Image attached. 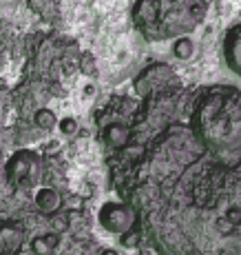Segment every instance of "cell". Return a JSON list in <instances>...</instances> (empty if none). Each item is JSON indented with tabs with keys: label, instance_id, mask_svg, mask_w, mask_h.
<instances>
[{
	"label": "cell",
	"instance_id": "1",
	"mask_svg": "<svg viewBox=\"0 0 241 255\" xmlns=\"http://www.w3.org/2000/svg\"><path fill=\"white\" fill-rule=\"evenodd\" d=\"M144 233L161 255H241V171L195 162L140 189Z\"/></svg>",
	"mask_w": 241,
	"mask_h": 255
},
{
	"label": "cell",
	"instance_id": "2",
	"mask_svg": "<svg viewBox=\"0 0 241 255\" xmlns=\"http://www.w3.org/2000/svg\"><path fill=\"white\" fill-rule=\"evenodd\" d=\"M190 129L193 138L213 153L241 149V89L208 87L195 102Z\"/></svg>",
	"mask_w": 241,
	"mask_h": 255
},
{
	"label": "cell",
	"instance_id": "3",
	"mask_svg": "<svg viewBox=\"0 0 241 255\" xmlns=\"http://www.w3.org/2000/svg\"><path fill=\"white\" fill-rule=\"evenodd\" d=\"M206 18V0H140L135 22L151 40L181 38L199 27Z\"/></svg>",
	"mask_w": 241,
	"mask_h": 255
},
{
	"label": "cell",
	"instance_id": "4",
	"mask_svg": "<svg viewBox=\"0 0 241 255\" xmlns=\"http://www.w3.org/2000/svg\"><path fill=\"white\" fill-rule=\"evenodd\" d=\"M42 158L31 149H20L4 162V178L18 189H31L38 182Z\"/></svg>",
	"mask_w": 241,
	"mask_h": 255
},
{
	"label": "cell",
	"instance_id": "5",
	"mask_svg": "<svg viewBox=\"0 0 241 255\" xmlns=\"http://www.w3.org/2000/svg\"><path fill=\"white\" fill-rule=\"evenodd\" d=\"M97 222L104 231L113 235H124L135 227V211L124 202H106L97 211Z\"/></svg>",
	"mask_w": 241,
	"mask_h": 255
},
{
	"label": "cell",
	"instance_id": "6",
	"mask_svg": "<svg viewBox=\"0 0 241 255\" xmlns=\"http://www.w3.org/2000/svg\"><path fill=\"white\" fill-rule=\"evenodd\" d=\"M168 82H177L175 71L170 69L168 65L155 62V65L146 67V69L135 78V93L142 98H146V96H151V93L164 89Z\"/></svg>",
	"mask_w": 241,
	"mask_h": 255
},
{
	"label": "cell",
	"instance_id": "7",
	"mask_svg": "<svg viewBox=\"0 0 241 255\" xmlns=\"http://www.w3.org/2000/svg\"><path fill=\"white\" fill-rule=\"evenodd\" d=\"M224 58L226 65L233 73H237L241 78V22L228 29L224 38Z\"/></svg>",
	"mask_w": 241,
	"mask_h": 255
},
{
	"label": "cell",
	"instance_id": "8",
	"mask_svg": "<svg viewBox=\"0 0 241 255\" xmlns=\"http://www.w3.org/2000/svg\"><path fill=\"white\" fill-rule=\"evenodd\" d=\"M62 200H60V193H58L56 189H51V186H42V189H38L36 193V207L40 213L44 215H51L56 213L58 209H60Z\"/></svg>",
	"mask_w": 241,
	"mask_h": 255
},
{
	"label": "cell",
	"instance_id": "9",
	"mask_svg": "<svg viewBox=\"0 0 241 255\" xmlns=\"http://www.w3.org/2000/svg\"><path fill=\"white\" fill-rule=\"evenodd\" d=\"M104 135H106V142H109L113 149H122L124 144H129L131 129L126 125H122V122H113V125L106 127Z\"/></svg>",
	"mask_w": 241,
	"mask_h": 255
},
{
	"label": "cell",
	"instance_id": "10",
	"mask_svg": "<svg viewBox=\"0 0 241 255\" xmlns=\"http://www.w3.org/2000/svg\"><path fill=\"white\" fill-rule=\"evenodd\" d=\"M27 7L42 20H53L58 16V0H27Z\"/></svg>",
	"mask_w": 241,
	"mask_h": 255
},
{
	"label": "cell",
	"instance_id": "11",
	"mask_svg": "<svg viewBox=\"0 0 241 255\" xmlns=\"http://www.w3.org/2000/svg\"><path fill=\"white\" fill-rule=\"evenodd\" d=\"M58 247V235L53 233H47V235H40L31 242V251L33 255H51Z\"/></svg>",
	"mask_w": 241,
	"mask_h": 255
},
{
	"label": "cell",
	"instance_id": "12",
	"mask_svg": "<svg viewBox=\"0 0 241 255\" xmlns=\"http://www.w3.org/2000/svg\"><path fill=\"white\" fill-rule=\"evenodd\" d=\"M195 53V42L190 40L188 36H181L175 40L173 45V56L177 58V60H190Z\"/></svg>",
	"mask_w": 241,
	"mask_h": 255
},
{
	"label": "cell",
	"instance_id": "13",
	"mask_svg": "<svg viewBox=\"0 0 241 255\" xmlns=\"http://www.w3.org/2000/svg\"><path fill=\"white\" fill-rule=\"evenodd\" d=\"M33 122H36L38 129H42V131H51V129H56L58 118H56V114H53L51 109H38V111H36V116H33Z\"/></svg>",
	"mask_w": 241,
	"mask_h": 255
},
{
	"label": "cell",
	"instance_id": "14",
	"mask_svg": "<svg viewBox=\"0 0 241 255\" xmlns=\"http://www.w3.org/2000/svg\"><path fill=\"white\" fill-rule=\"evenodd\" d=\"M20 238V229L13 222H0V251L4 249V242H18Z\"/></svg>",
	"mask_w": 241,
	"mask_h": 255
},
{
	"label": "cell",
	"instance_id": "15",
	"mask_svg": "<svg viewBox=\"0 0 241 255\" xmlns=\"http://www.w3.org/2000/svg\"><path fill=\"white\" fill-rule=\"evenodd\" d=\"M80 69H82V73H86V76H93V73H95V60H93V53H88V51L82 53Z\"/></svg>",
	"mask_w": 241,
	"mask_h": 255
},
{
	"label": "cell",
	"instance_id": "16",
	"mask_svg": "<svg viewBox=\"0 0 241 255\" xmlns=\"http://www.w3.org/2000/svg\"><path fill=\"white\" fill-rule=\"evenodd\" d=\"M60 133L62 135H76L78 133V120L76 118H62L60 120Z\"/></svg>",
	"mask_w": 241,
	"mask_h": 255
},
{
	"label": "cell",
	"instance_id": "17",
	"mask_svg": "<svg viewBox=\"0 0 241 255\" xmlns=\"http://www.w3.org/2000/svg\"><path fill=\"white\" fill-rule=\"evenodd\" d=\"M102 255H120V251H115V249H104Z\"/></svg>",
	"mask_w": 241,
	"mask_h": 255
},
{
	"label": "cell",
	"instance_id": "18",
	"mask_svg": "<svg viewBox=\"0 0 241 255\" xmlns=\"http://www.w3.org/2000/svg\"><path fill=\"white\" fill-rule=\"evenodd\" d=\"M84 93H86V96H91V93H95V87H93V85H88L86 89H84Z\"/></svg>",
	"mask_w": 241,
	"mask_h": 255
}]
</instances>
